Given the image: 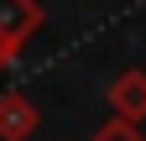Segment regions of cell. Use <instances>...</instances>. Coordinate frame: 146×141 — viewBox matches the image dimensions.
<instances>
[{
  "label": "cell",
  "instance_id": "obj_1",
  "mask_svg": "<svg viewBox=\"0 0 146 141\" xmlns=\"http://www.w3.org/2000/svg\"><path fill=\"white\" fill-rule=\"evenodd\" d=\"M42 31V5L36 0H0V68L21 58V47Z\"/></svg>",
  "mask_w": 146,
  "mask_h": 141
},
{
  "label": "cell",
  "instance_id": "obj_2",
  "mask_svg": "<svg viewBox=\"0 0 146 141\" xmlns=\"http://www.w3.org/2000/svg\"><path fill=\"white\" fill-rule=\"evenodd\" d=\"M110 110H115V120H146V73L141 68H125V73H115V84H110Z\"/></svg>",
  "mask_w": 146,
  "mask_h": 141
},
{
  "label": "cell",
  "instance_id": "obj_3",
  "mask_svg": "<svg viewBox=\"0 0 146 141\" xmlns=\"http://www.w3.org/2000/svg\"><path fill=\"white\" fill-rule=\"evenodd\" d=\"M36 126H42V115H36V104L26 94H0V141H26Z\"/></svg>",
  "mask_w": 146,
  "mask_h": 141
},
{
  "label": "cell",
  "instance_id": "obj_4",
  "mask_svg": "<svg viewBox=\"0 0 146 141\" xmlns=\"http://www.w3.org/2000/svg\"><path fill=\"white\" fill-rule=\"evenodd\" d=\"M89 141H141V131L131 126V120H104V126L89 136Z\"/></svg>",
  "mask_w": 146,
  "mask_h": 141
}]
</instances>
